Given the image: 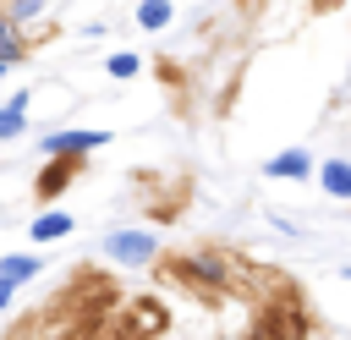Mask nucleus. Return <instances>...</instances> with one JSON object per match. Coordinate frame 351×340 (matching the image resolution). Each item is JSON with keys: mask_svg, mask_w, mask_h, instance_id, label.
Listing matches in <instances>:
<instances>
[{"mask_svg": "<svg viewBox=\"0 0 351 340\" xmlns=\"http://www.w3.org/2000/svg\"><path fill=\"white\" fill-rule=\"evenodd\" d=\"M104 258H110V263H121V269H143V263H154V258H159V236H154V230H143V225H121V230H110V236H104Z\"/></svg>", "mask_w": 351, "mask_h": 340, "instance_id": "1", "label": "nucleus"}, {"mask_svg": "<svg viewBox=\"0 0 351 340\" xmlns=\"http://www.w3.org/2000/svg\"><path fill=\"white\" fill-rule=\"evenodd\" d=\"M313 170H318V159H313L302 143H291V148H280V154L263 159V175H269V181H307Z\"/></svg>", "mask_w": 351, "mask_h": 340, "instance_id": "4", "label": "nucleus"}, {"mask_svg": "<svg viewBox=\"0 0 351 340\" xmlns=\"http://www.w3.org/2000/svg\"><path fill=\"white\" fill-rule=\"evenodd\" d=\"M318 186H324V197H335V203H351V159H340V154H329V159H318Z\"/></svg>", "mask_w": 351, "mask_h": 340, "instance_id": "6", "label": "nucleus"}, {"mask_svg": "<svg viewBox=\"0 0 351 340\" xmlns=\"http://www.w3.org/2000/svg\"><path fill=\"white\" fill-rule=\"evenodd\" d=\"M5 71H11V66H5V60H0V77H5Z\"/></svg>", "mask_w": 351, "mask_h": 340, "instance_id": "16", "label": "nucleus"}, {"mask_svg": "<svg viewBox=\"0 0 351 340\" xmlns=\"http://www.w3.org/2000/svg\"><path fill=\"white\" fill-rule=\"evenodd\" d=\"M104 71H110L115 82H126V77H137V71H143V55H137V49H115V55L104 60Z\"/></svg>", "mask_w": 351, "mask_h": 340, "instance_id": "12", "label": "nucleus"}, {"mask_svg": "<svg viewBox=\"0 0 351 340\" xmlns=\"http://www.w3.org/2000/svg\"><path fill=\"white\" fill-rule=\"evenodd\" d=\"M33 274H44V258H38V252H0V280H11V285L22 291Z\"/></svg>", "mask_w": 351, "mask_h": 340, "instance_id": "8", "label": "nucleus"}, {"mask_svg": "<svg viewBox=\"0 0 351 340\" xmlns=\"http://www.w3.org/2000/svg\"><path fill=\"white\" fill-rule=\"evenodd\" d=\"M0 60H5V66H22V60H27V44H22V27H16V22H11L5 11H0Z\"/></svg>", "mask_w": 351, "mask_h": 340, "instance_id": "10", "label": "nucleus"}, {"mask_svg": "<svg viewBox=\"0 0 351 340\" xmlns=\"http://www.w3.org/2000/svg\"><path fill=\"white\" fill-rule=\"evenodd\" d=\"M340 280H351V263H346V269H340Z\"/></svg>", "mask_w": 351, "mask_h": 340, "instance_id": "15", "label": "nucleus"}, {"mask_svg": "<svg viewBox=\"0 0 351 340\" xmlns=\"http://www.w3.org/2000/svg\"><path fill=\"white\" fill-rule=\"evenodd\" d=\"M0 11H5L16 27H27V22H38V16L49 11V0H0Z\"/></svg>", "mask_w": 351, "mask_h": 340, "instance_id": "11", "label": "nucleus"}, {"mask_svg": "<svg viewBox=\"0 0 351 340\" xmlns=\"http://www.w3.org/2000/svg\"><path fill=\"white\" fill-rule=\"evenodd\" d=\"M176 274L186 285H203V291H225L230 285V263L219 252H186V258H176Z\"/></svg>", "mask_w": 351, "mask_h": 340, "instance_id": "3", "label": "nucleus"}, {"mask_svg": "<svg viewBox=\"0 0 351 340\" xmlns=\"http://www.w3.org/2000/svg\"><path fill=\"white\" fill-rule=\"evenodd\" d=\"M16 137H27V110L0 104V143H16Z\"/></svg>", "mask_w": 351, "mask_h": 340, "instance_id": "13", "label": "nucleus"}, {"mask_svg": "<svg viewBox=\"0 0 351 340\" xmlns=\"http://www.w3.org/2000/svg\"><path fill=\"white\" fill-rule=\"evenodd\" d=\"M82 165H88V159H71V154L44 159V170H38V181H33V186H38V197H44V203H55V197H60V192L82 175Z\"/></svg>", "mask_w": 351, "mask_h": 340, "instance_id": "5", "label": "nucleus"}, {"mask_svg": "<svg viewBox=\"0 0 351 340\" xmlns=\"http://www.w3.org/2000/svg\"><path fill=\"white\" fill-rule=\"evenodd\" d=\"M132 22H137L143 33H165V27L176 22V0H137Z\"/></svg>", "mask_w": 351, "mask_h": 340, "instance_id": "9", "label": "nucleus"}, {"mask_svg": "<svg viewBox=\"0 0 351 340\" xmlns=\"http://www.w3.org/2000/svg\"><path fill=\"white\" fill-rule=\"evenodd\" d=\"M110 143V132L104 126H55V132H44L38 137V154L44 159H60V154H71V159H88L93 148H104Z\"/></svg>", "mask_w": 351, "mask_h": 340, "instance_id": "2", "label": "nucleus"}, {"mask_svg": "<svg viewBox=\"0 0 351 340\" xmlns=\"http://www.w3.org/2000/svg\"><path fill=\"white\" fill-rule=\"evenodd\" d=\"M11 302H16V285H11V280H0V313H5Z\"/></svg>", "mask_w": 351, "mask_h": 340, "instance_id": "14", "label": "nucleus"}, {"mask_svg": "<svg viewBox=\"0 0 351 340\" xmlns=\"http://www.w3.org/2000/svg\"><path fill=\"white\" fill-rule=\"evenodd\" d=\"M77 230V219L71 214H60V208H49V214H33V225H27V236L38 241V247H49V241H66Z\"/></svg>", "mask_w": 351, "mask_h": 340, "instance_id": "7", "label": "nucleus"}]
</instances>
